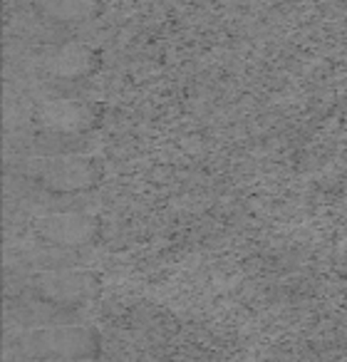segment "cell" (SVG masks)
<instances>
[{"label":"cell","mask_w":347,"mask_h":362,"mask_svg":"<svg viewBox=\"0 0 347 362\" xmlns=\"http://www.w3.org/2000/svg\"><path fill=\"white\" fill-rule=\"evenodd\" d=\"M8 350L23 362H95L105 352V337L95 325L67 322L18 332Z\"/></svg>","instance_id":"1"},{"label":"cell","mask_w":347,"mask_h":362,"mask_svg":"<svg viewBox=\"0 0 347 362\" xmlns=\"http://www.w3.org/2000/svg\"><path fill=\"white\" fill-rule=\"evenodd\" d=\"M23 174L35 184L40 192L50 197H72L92 189L100 181V164L92 156L70 154V156H33Z\"/></svg>","instance_id":"2"},{"label":"cell","mask_w":347,"mask_h":362,"mask_svg":"<svg viewBox=\"0 0 347 362\" xmlns=\"http://www.w3.org/2000/svg\"><path fill=\"white\" fill-rule=\"evenodd\" d=\"M100 291L102 278L97 273L82 271V268H60V271H40L25 278L23 291L18 296L52 303V305L67 308V310H80L85 303L95 300Z\"/></svg>","instance_id":"3"},{"label":"cell","mask_w":347,"mask_h":362,"mask_svg":"<svg viewBox=\"0 0 347 362\" xmlns=\"http://www.w3.org/2000/svg\"><path fill=\"white\" fill-rule=\"evenodd\" d=\"M100 218L80 211H52L35 221V233L45 243L57 248H82L100 238Z\"/></svg>","instance_id":"4"},{"label":"cell","mask_w":347,"mask_h":362,"mask_svg":"<svg viewBox=\"0 0 347 362\" xmlns=\"http://www.w3.org/2000/svg\"><path fill=\"white\" fill-rule=\"evenodd\" d=\"M102 107L90 100H75V97H55L45 100L35 112V119L42 129L70 132V134H85L90 127L97 124Z\"/></svg>","instance_id":"5"},{"label":"cell","mask_w":347,"mask_h":362,"mask_svg":"<svg viewBox=\"0 0 347 362\" xmlns=\"http://www.w3.org/2000/svg\"><path fill=\"white\" fill-rule=\"evenodd\" d=\"M40 65L45 70V75L55 77V80H85L97 70L100 55L90 45H82V42H57L50 52H45Z\"/></svg>","instance_id":"6"},{"label":"cell","mask_w":347,"mask_h":362,"mask_svg":"<svg viewBox=\"0 0 347 362\" xmlns=\"http://www.w3.org/2000/svg\"><path fill=\"white\" fill-rule=\"evenodd\" d=\"M30 8L40 21L50 25H72L92 21L102 13V0H30Z\"/></svg>","instance_id":"7"},{"label":"cell","mask_w":347,"mask_h":362,"mask_svg":"<svg viewBox=\"0 0 347 362\" xmlns=\"http://www.w3.org/2000/svg\"><path fill=\"white\" fill-rule=\"evenodd\" d=\"M87 139L85 134H70V132L40 129L33 134L30 151L35 156H70L85 154Z\"/></svg>","instance_id":"8"}]
</instances>
